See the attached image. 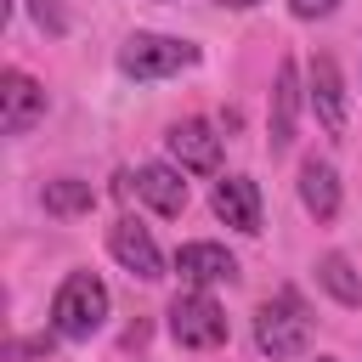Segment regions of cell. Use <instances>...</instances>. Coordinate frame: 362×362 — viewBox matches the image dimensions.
<instances>
[{
    "label": "cell",
    "mask_w": 362,
    "mask_h": 362,
    "mask_svg": "<svg viewBox=\"0 0 362 362\" xmlns=\"http://www.w3.org/2000/svg\"><path fill=\"white\" fill-rule=\"evenodd\" d=\"M102 322H107V288H102V277H96V272L62 277V288H57V300H51V328H57L62 339H90Z\"/></svg>",
    "instance_id": "obj_1"
},
{
    "label": "cell",
    "mask_w": 362,
    "mask_h": 362,
    "mask_svg": "<svg viewBox=\"0 0 362 362\" xmlns=\"http://www.w3.org/2000/svg\"><path fill=\"white\" fill-rule=\"evenodd\" d=\"M305 339H311V317H305V305H300L288 288L255 311V345H260L272 362L300 356V351H305Z\"/></svg>",
    "instance_id": "obj_2"
},
{
    "label": "cell",
    "mask_w": 362,
    "mask_h": 362,
    "mask_svg": "<svg viewBox=\"0 0 362 362\" xmlns=\"http://www.w3.org/2000/svg\"><path fill=\"white\" fill-rule=\"evenodd\" d=\"M192 62H198V45L170 40V34H130L124 51H119V68L130 79H164V74H181Z\"/></svg>",
    "instance_id": "obj_3"
},
{
    "label": "cell",
    "mask_w": 362,
    "mask_h": 362,
    "mask_svg": "<svg viewBox=\"0 0 362 362\" xmlns=\"http://www.w3.org/2000/svg\"><path fill=\"white\" fill-rule=\"evenodd\" d=\"M170 334H175V345H187V351H215V345L226 339V311H221L204 288L175 294V300H170Z\"/></svg>",
    "instance_id": "obj_4"
},
{
    "label": "cell",
    "mask_w": 362,
    "mask_h": 362,
    "mask_svg": "<svg viewBox=\"0 0 362 362\" xmlns=\"http://www.w3.org/2000/svg\"><path fill=\"white\" fill-rule=\"evenodd\" d=\"M40 119H45V90L23 68H6L0 74V130L6 136H28Z\"/></svg>",
    "instance_id": "obj_5"
},
{
    "label": "cell",
    "mask_w": 362,
    "mask_h": 362,
    "mask_svg": "<svg viewBox=\"0 0 362 362\" xmlns=\"http://www.w3.org/2000/svg\"><path fill=\"white\" fill-rule=\"evenodd\" d=\"M170 158H175V170H192V175H209V170H221V136L204 124V119H181V124H170Z\"/></svg>",
    "instance_id": "obj_6"
},
{
    "label": "cell",
    "mask_w": 362,
    "mask_h": 362,
    "mask_svg": "<svg viewBox=\"0 0 362 362\" xmlns=\"http://www.w3.org/2000/svg\"><path fill=\"white\" fill-rule=\"evenodd\" d=\"M107 249H113V260L130 272V277H164V255H158V243H153V232L147 226H136V221H119L113 232H107Z\"/></svg>",
    "instance_id": "obj_7"
},
{
    "label": "cell",
    "mask_w": 362,
    "mask_h": 362,
    "mask_svg": "<svg viewBox=\"0 0 362 362\" xmlns=\"http://www.w3.org/2000/svg\"><path fill=\"white\" fill-rule=\"evenodd\" d=\"M294 130H300V68L294 62H277V79H272V124H266L272 153H283L294 141Z\"/></svg>",
    "instance_id": "obj_8"
},
{
    "label": "cell",
    "mask_w": 362,
    "mask_h": 362,
    "mask_svg": "<svg viewBox=\"0 0 362 362\" xmlns=\"http://www.w3.org/2000/svg\"><path fill=\"white\" fill-rule=\"evenodd\" d=\"M209 204H215V215H221L226 226H238V232H260V187H255L249 175H221Z\"/></svg>",
    "instance_id": "obj_9"
},
{
    "label": "cell",
    "mask_w": 362,
    "mask_h": 362,
    "mask_svg": "<svg viewBox=\"0 0 362 362\" xmlns=\"http://www.w3.org/2000/svg\"><path fill=\"white\" fill-rule=\"evenodd\" d=\"M311 107L322 119V130H345V79H339V62L334 57H311Z\"/></svg>",
    "instance_id": "obj_10"
},
{
    "label": "cell",
    "mask_w": 362,
    "mask_h": 362,
    "mask_svg": "<svg viewBox=\"0 0 362 362\" xmlns=\"http://www.w3.org/2000/svg\"><path fill=\"white\" fill-rule=\"evenodd\" d=\"M175 272H181L187 283L209 288V283H232V277H238V260H232L221 243H181V249H175Z\"/></svg>",
    "instance_id": "obj_11"
},
{
    "label": "cell",
    "mask_w": 362,
    "mask_h": 362,
    "mask_svg": "<svg viewBox=\"0 0 362 362\" xmlns=\"http://www.w3.org/2000/svg\"><path fill=\"white\" fill-rule=\"evenodd\" d=\"M300 204L317 215V221H334L339 215V170L328 158H305L300 164Z\"/></svg>",
    "instance_id": "obj_12"
},
{
    "label": "cell",
    "mask_w": 362,
    "mask_h": 362,
    "mask_svg": "<svg viewBox=\"0 0 362 362\" xmlns=\"http://www.w3.org/2000/svg\"><path fill=\"white\" fill-rule=\"evenodd\" d=\"M136 192H141L158 215H181V209H187V181H181V170H170V164H141V170H136Z\"/></svg>",
    "instance_id": "obj_13"
},
{
    "label": "cell",
    "mask_w": 362,
    "mask_h": 362,
    "mask_svg": "<svg viewBox=\"0 0 362 362\" xmlns=\"http://www.w3.org/2000/svg\"><path fill=\"white\" fill-rule=\"evenodd\" d=\"M317 283H322L339 305H362V277H356V266H351L339 249H328V255L317 260Z\"/></svg>",
    "instance_id": "obj_14"
},
{
    "label": "cell",
    "mask_w": 362,
    "mask_h": 362,
    "mask_svg": "<svg viewBox=\"0 0 362 362\" xmlns=\"http://www.w3.org/2000/svg\"><path fill=\"white\" fill-rule=\"evenodd\" d=\"M45 209L51 215H85L90 204H96V192H90V181H79V175H57V181H45Z\"/></svg>",
    "instance_id": "obj_15"
},
{
    "label": "cell",
    "mask_w": 362,
    "mask_h": 362,
    "mask_svg": "<svg viewBox=\"0 0 362 362\" xmlns=\"http://www.w3.org/2000/svg\"><path fill=\"white\" fill-rule=\"evenodd\" d=\"M28 11H34V23H40L45 34H62V28H68V17H62L57 0H28Z\"/></svg>",
    "instance_id": "obj_16"
},
{
    "label": "cell",
    "mask_w": 362,
    "mask_h": 362,
    "mask_svg": "<svg viewBox=\"0 0 362 362\" xmlns=\"http://www.w3.org/2000/svg\"><path fill=\"white\" fill-rule=\"evenodd\" d=\"M51 345H57V334H34V339H17L11 356H51Z\"/></svg>",
    "instance_id": "obj_17"
},
{
    "label": "cell",
    "mask_w": 362,
    "mask_h": 362,
    "mask_svg": "<svg viewBox=\"0 0 362 362\" xmlns=\"http://www.w3.org/2000/svg\"><path fill=\"white\" fill-rule=\"evenodd\" d=\"M288 6H294V17H328L339 0H288Z\"/></svg>",
    "instance_id": "obj_18"
},
{
    "label": "cell",
    "mask_w": 362,
    "mask_h": 362,
    "mask_svg": "<svg viewBox=\"0 0 362 362\" xmlns=\"http://www.w3.org/2000/svg\"><path fill=\"white\" fill-rule=\"evenodd\" d=\"M221 6H238V11H249V6H260V0H221Z\"/></svg>",
    "instance_id": "obj_19"
},
{
    "label": "cell",
    "mask_w": 362,
    "mask_h": 362,
    "mask_svg": "<svg viewBox=\"0 0 362 362\" xmlns=\"http://www.w3.org/2000/svg\"><path fill=\"white\" fill-rule=\"evenodd\" d=\"M317 362H339V356H317Z\"/></svg>",
    "instance_id": "obj_20"
}]
</instances>
